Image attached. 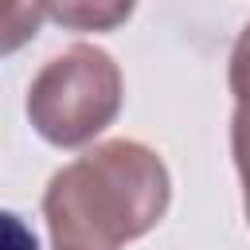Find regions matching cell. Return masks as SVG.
Instances as JSON below:
<instances>
[{"instance_id":"1","label":"cell","mask_w":250,"mask_h":250,"mask_svg":"<svg viewBox=\"0 0 250 250\" xmlns=\"http://www.w3.org/2000/svg\"><path fill=\"white\" fill-rule=\"evenodd\" d=\"M172 203L164 160L141 141H105L59 168L43 191L55 250H125Z\"/></svg>"},{"instance_id":"2","label":"cell","mask_w":250,"mask_h":250,"mask_svg":"<svg viewBox=\"0 0 250 250\" xmlns=\"http://www.w3.org/2000/svg\"><path fill=\"white\" fill-rule=\"evenodd\" d=\"M121 66L94 43H74L47 59L27 86V121L55 148H78L121 113Z\"/></svg>"},{"instance_id":"3","label":"cell","mask_w":250,"mask_h":250,"mask_svg":"<svg viewBox=\"0 0 250 250\" xmlns=\"http://www.w3.org/2000/svg\"><path fill=\"white\" fill-rule=\"evenodd\" d=\"M39 8L66 31H117L137 0H39Z\"/></svg>"},{"instance_id":"4","label":"cell","mask_w":250,"mask_h":250,"mask_svg":"<svg viewBox=\"0 0 250 250\" xmlns=\"http://www.w3.org/2000/svg\"><path fill=\"white\" fill-rule=\"evenodd\" d=\"M227 82H230V94L242 109H250V23L238 31L234 39V51H230V70H227Z\"/></svg>"},{"instance_id":"5","label":"cell","mask_w":250,"mask_h":250,"mask_svg":"<svg viewBox=\"0 0 250 250\" xmlns=\"http://www.w3.org/2000/svg\"><path fill=\"white\" fill-rule=\"evenodd\" d=\"M230 152L242 180V195H250V109L242 105H234V117H230Z\"/></svg>"},{"instance_id":"6","label":"cell","mask_w":250,"mask_h":250,"mask_svg":"<svg viewBox=\"0 0 250 250\" xmlns=\"http://www.w3.org/2000/svg\"><path fill=\"white\" fill-rule=\"evenodd\" d=\"M242 207H246V223H250V195H242Z\"/></svg>"}]
</instances>
